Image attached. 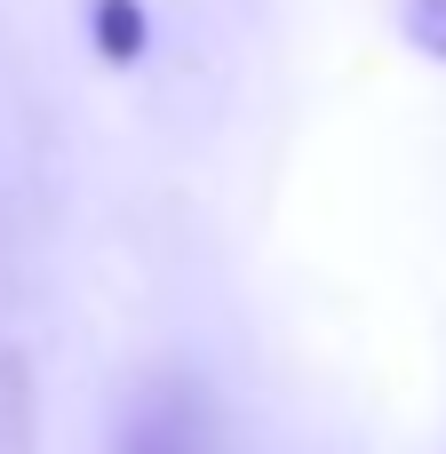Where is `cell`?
<instances>
[{
  "mask_svg": "<svg viewBox=\"0 0 446 454\" xmlns=\"http://www.w3.org/2000/svg\"><path fill=\"white\" fill-rule=\"evenodd\" d=\"M96 40H104V56H136L144 48V8L136 0H96Z\"/></svg>",
  "mask_w": 446,
  "mask_h": 454,
  "instance_id": "cell-1",
  "label": "cell"
},
{
  "mask_svg": "<svg viewBox=\"0 0 446 454\" xmlns=\"http://www.w3.org/2000/svg\"><path fill=\"white\" fill-rule=\"evenodd\" d=\"M407 32H415V48H431L446 64V0H407Z\"/></svg>",
  "mask_w": 446,
  "mask_h": 454,
  "instance_id": "cell-2",
  "label": "cell"
},
{
  "mask_svg": "<svg viewBox=\"0 0 446 454\" xmlns=\"http://www.w3.org/2000/svg\"><path fill=\"white\" fill-rule=\"evenodd\" d=\"M128 454H192V447H184V431H176L168 415H144V423L128 431Z\"/></svg>",
  "mask_w": 446,
  "mask_h": 454,
  "instance_id": "cell-3",
  "label": "cell"
}]
</instances>
